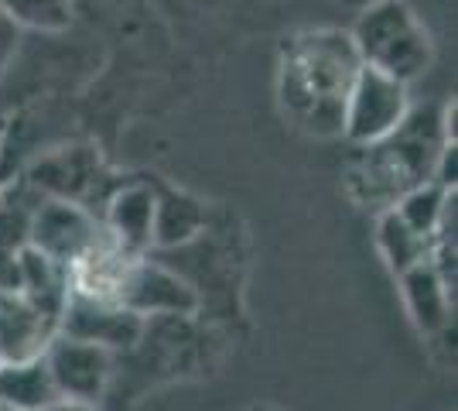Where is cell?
Here are the masks:
<instances>
[{
	"label": "cell",
	"mask_w": 458,
	"mask_h": 411,
	"mask_svg": "<svg viewBox=\"0 0 458 411\" xmlns=\"http://www.w3.org/2000/svg\"><path fill=\"white\" fill-rule=\"evenodd\" d=\"M106 236L103 223L93 216V210L62 202V199H38L31 210V227H28V247H35L48 261L62 264L65 271L86 257L96 244Z\"/></svg>",
	"instance_id": "obj_5"
},
{
	"label": "cell",
	"mask_w": 458,
	"mask_h": 411,
	"mask_svg": "<svg viewBox=\"0 0 458 411\" xmlns=\"http://www.w3.org/2000/svg\"><path fill=\"white\" fill-rule=\"evenodd\" d=\"M257 411H267V408H257Z\"/></svg>",
	"instance_id": "obj_21"
},
{
	"label": "cell",
	"mask_w": 458,
	"mask_h": 411,
	"mask_svg": "<svg viewBox=\"0 0 458 411\" xmlns=\"http://www.w3.org/2000/svg\"><path fill=\"white\" fill-rule=\"evenodd\" d=\"M445 144H455V103L411 107L403 124L349 161V193L366 206L390 210L420 182H435Z\"/></svg>",
	"instance_id": "obj_2"
},
{
	"label": "cell",
	"mask_w": 458,
	"mask_h": 411,
	"mask_svg": "<svg viewBox=\"0 0 458 411\" xmlns=\"http://www.w3.org/2000/svg\"><path fill=\"white\" fill-rule=\"evenodd\" d=\"M206 230V206L182 189H154V247H182Z\"/></svg>",
	"instance_id": "obj_12"
},
{
	"label": "cell",
	"mask_w": 458,
	"mask_h": 411,
	"mask_svg": "<svg viewBox=\"0 0 458 411\" xmlns=\"http://www.w3.org/2000/svg\"><path fill=\"white\" fill-rule=\"evenodd\" d=\"M452 199H455V189H445L438 182H420L411 193H403L390 210L401 216L414 234H420L424 240H431L435 230H438L445 210L452 206Z\"/></svg>",
	"instance_id": "obj_14"
},
{
	"label": "cell",
	"mask_w": 458,
	"mask_h": 411,
	"mask_svg": "<svg viewBox=\"0 0 458 411\" xmlns=\"http://www.w3.org/2000/svg\"><path fill=\"white\" fill-rule=\"evenodd\" d=\"M58 391L52 373L41 356L28 360H0V408L11 411H38L41 405L55 401Z\"/></svg>",
	"instance_id": "obj_13"
},
{
	"label": "cell",
	"mask_w": 458,
	"mask_h": 411,
	"mask_svg": "<svg viewBox=\"0 0 458 411\" xmlns=\"http://www.w3.org/2000/svg\"><path fill=\"white\" fill-rule=\"evenodd\" d=\"M41 360L52 373L58 398H76V401H89V405L103 398L110 371H114L110 350L72 339L65 333H55L48 339V347L41 350Z\"/></svg>",
	"instance_id": "obj_7"
},
{
	"label": "cell",
	"mask_w": 458,
	"mask_h": 411,
	"mask_svg": "<svg viewBox=\"0 0 458 411\" xmlns=\"http://www.w3.org/2000/svg\"><path fill=\"white\" fill-rule=\"evenodd\" d=\"M407 114H411V86L363 65L345 97L343 137H349L356 148L377 144L386 134H394Z\"/></svg>",
	"instance_id": "obj_4"
},
{
	"label": "cell",
	"mask_w": 458,
	"mask_h": 411,
	"mask_svg": "<svg viewBox=\"0 0 458 411\" xmlns=\"http://www.w3.org/2000/svg\"><path fill=\"white\" fill-rule=\"evenodd\" d=\"M380 251L386 257V264L397 274H407L411 268L424 264L431 257V240H424L420 234H414L401 216L394 210H383L380 216Z\"/></svg>",
	"instance_id": "obj_15"
},
{
	"label": "cell",
	"mask_w": 458,
	"mask_h": 411,
	"mask_svg": "<svg viewBox=\"0 0 458 411\" xmlns=\"http://www.w3.org/2000/svg\"><path fill=\"white\" fill-rule=\"evenodd\" d=\"M0 411H11V408H0Z\"/></svg>",
	"instance_id": "obj_20"
},
{
	"label": "cell",
	"mask_w": 458,
	"mask_h": 411,
	"mask_svg": "<svg viewBox=\"0 0 458 411\" xmlns=\"http://www.w3.org/2000/svg\"><path fill=\"white\" fill-rule=\"evenodd\" d=\"M28 185L38 193V199H62V202H76L86 210H93V199L106 202V196H103V185H106L103 161L86 144L55 148L45 158H38L28 172Z\"/></svg>",
	"instance_id": "obj_6"
},
{
	"label": "cell",
	"mask_w": 458,
	"mask_h": 411,
	"mask_svg": "<svg viewBox=\"0 0 458 411\" xmlns=\"http://www.w3.org/2000/svg\"><path fill=\"white\" fill-rule=\"evenodd\" d=\"M332 4H339V7H349V11H363V7L377 4V0H332Z\"/></svg>",
	"instance_id": "obj_19"
},
{
	"label": "cell",
	"mask_w": 458,
	"mask_h": 411,
	"mask_svg": "<svg viewBox=\"0 0 458 411\" xmlns=\"http://www.w3.org/2000/svg\"><path fill=\"white\" fill-rule=\"evenodd\" d=\"M116 302L140 319L144 315H189L199 305V295L191 292L189 281H182L168 268L137 257L123 274Z\"/></svg>",
	"instance_id": "obj_9"
},
{
	"label": "cell",
	"mask_w": 458,
	"mask_h": 411,
	"mask_svg": "<svg viewBox=\"0 0 458 411\" xmlns=\"http://www.w3.org/2000/svg\"><path fill=\"white\" fill-rule=\"evenodd\" d=\"M401 281H403L407 309L414 315L420 333H441V330H448L455 288L441 278L438 268L431 261H424V264L411 268L407 274H401Z\"/></svg>",
	"instance_id": "obj_11"
},
{
	"label": "cell",
	"mask_w": 458,
	"mask_h": 411,
	"mask_svg": "<svg viewBox=\"0 0 458 411\" xmlns=\"http://www.w3.org/2000/svg\"><path fill=\"white\" fill-rule=\"evenodd\" d=\"M0 11L18 24L21 31L55 35L72 24V0H0Z\"/></svg>",
	"instance_id": "obj_16"
},
{
	"label": "cell",
	"mask_w": 458,
	"mask_h": 411,
	"mask_svg": "<svg viewBox=\"0 0 458 411\" xmlns=\"http://www.w3.org/2000/svg\"><path fill=\"white\" fill-rule=\"evenodd\" d=\"M38 411H99V408L89 405V401H76V398H55V401L41 405Z\"/></svg>",
	"instance_id": "obj_18"
},
{
	"label": "cell",
	"mask_w": 458,
	"mask_h": 411,
	"mask_svg": "<svg viewBox=\"0 0 458 411\" xmlns=\"http://www.w3.org/2000/svg\"><path fill=\"white\" fill-rule=\"evenodd\" d=\"M140 330H144V319L123 309L120 302H106V298H93L82 292L65 295V305L58 315V333L82 339V343H96L110 353L134 347Z\"/></svg>",
	"instance_id": "obj_8"
},
{
	"label": "cell",
	"mask_w": 458,
	"mask_h": 411,
	"mask_svg": "<svg viewBox=\"0 0 458 411\" xmlns=\"http://www.w3.org/2000/svg\"><path fill=\"white\" fill-rule=\"evenodd\" d=\"M18 45H21V28L0 11V76L7 73V65H11V59H14Z\"/></svg>",
	"instance_id": "obj_17"
},
{
	"label": "cell",
	"mask_w": 458,
	"mask_h": 411,
	"mask_svg": "<svg viewBox=\"0 0 458 411\" xmlns=\"http://www.w3.org/2000/svg\"><path fill=\"white\" fill-rule=\"evenodd\" d=\"M99 223H103L106 236L127 254H140L144 247H151L154 185H148V182L116 185L103 202V219Z\"/></svg>",
	"instance_id": "obj_10"
},
{
	"label": "cell",
	"mask_w": 458,
	"mask_h": 411,
	"mask_svg": "<svg viewBox=\"0 0 458 411\" xmlns=\"http://www.w3.org/2000/svg\"><path fill=\"white\" fill-rule=\"evenodd\" d=\"M349 39L366 69H377L403 86L424 76L435 59L431 35L424 31L418 14L401 0H377L363 7Z\"/></svg>",
	"instance_id": "obj_3"
},
{
	"label": "cell",
	"mask_w": 458,
	"mask_h": 411,
	"mask_svg": "<svg viewBox=\"0 0 458 411\" xmlns=\"http://www.w3.org/2000/svg\"><path fill=\"white\" fill-rule=\"evenodd\" d=\"M363 62L352 48L349 31L318 28L301 31L284 45L277 97L284 117L311 137L343 134L345 97Z\"/></svg>",
	"instance_id": "obj_1"
}]
</instances>
